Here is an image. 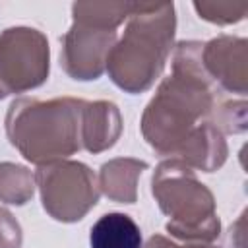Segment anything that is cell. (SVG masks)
<instances>
[{
  "label": "cell",
  "mask_w": 248,
  "mask_h": 248,
  "mask_svg": "<svg viewBox=\"0 0 248 248\" xmlns=\"http://www.w3.org/2000/svg\"><path fill=\"white\" fill-rule=\"evenodd\" d=\"M202 41H180L172 52V74L165 78L141 114V136L163 157H174L188 134L209 116L215 85L202 64Z\"/></svg>",
  "instance_id": "6da1fadb"
},
{
  "label": "cell",
  "mask_w": 248,
  "mask_h": 248,
  "mask_svg": "<svg viewBox=\"0 0 248 248\" xmlns=\"http://www.w3.org/2000/svg\"><path fill=\"white\" fill-rule=\"evenodd\" d=\"M174 4H140L128 17L122 37L107 58L110 81L124 93L138 95L153 87L174 46Z\"/></svg>",
  "instance_id": "7a4b0ae2"
},
{
  "label": "cell",
  "mask_w": 248,
  "mask_h": 248,
  "mask_svg": "<svg viewBox=\"0 0 248 248\" xmlns=\"http://www.w3.org/2000/svg\"><path fill=\"white\" fill-rule=\"evenodd\" d=\"M83 99L19 97L8 107L4 128L19 155L41 167L68 159L81 149Z\"/></svg>",
  "instance_id": "3957f363"
},
{
  "label": "cell",
  "mask_w": 248,
  "mask_h": 248,
  "mask_svg": "<svg viewBox=\"0 0 248 248\" xmlns=\"http://www.w3.org/2000/svg\"><path fill=\"white\" fill-rule=\"evenodd\" d=\"M151 194L169 217L167 232L182 242L211 244L221 234L211 190L196 170L176 157L161 161L151 176Z\"/></svg>",
  "instance_id": "277c9868"
},
{
  "label": "cell",
  "mask_w": 248,
  "mask_h": 248,
  "mask_svg": "<svg viewBox=\"0 0 248 248\" xmlns=\"http://www.w3.org/2000/svg\"><path fill=\"white\" fill-rule=\"evenodd\" d=\"M35 186L43 209L60 223L81 221L99 202L101 190L95 172L79 161H54L35 170Z\"/></svg>",
  "instance_id": "5b68a950"
},
{
  "label": "cell",
  "mask_w": 248,
  "mask_h": 248,
  "mask_svg": "<svg viewBox=\"0 0 248 248\" xmlns=\"http://www.w3.org/2000/svg\"><path fill=\"white\" fill-rule=\"evenodd\" d=\"M50 72V46L43 31L27 25L0 33V99L41 87Z\"/></svg>",
  "instance_id": "8992f818"
},
{
  "label": "cell",
  "mask_w": 248,
  "mask_h": 248,
  "mask_svg": "<svg viewBox=\"0 0 248 248\" xmlns=\"http://www.w3.org/2000/svg\"><path fill=\"white\" fill-rule=\"evenodd\" d=\"M60 66L76 81L99 79L107 70V58L116 43V29L74 19L60 39Z\"/></svg>",
  "instance_id": "52a82bcc"
},
{
  "label": "cell",
  "mask_w": 248,
  "mask_h": 248,
  "mask_svg": "<svg viewBox=\"0 0 248 248\" xmlns=\"http://www.w3.org/2000/svg\"><path fill=\"white\" fill-rule=\"evenodd\" d=\"M202 64L215 87L229 93H248V41L219 35L202 46Z\"/></svg>",
  "instance_id": "ba28073f"
},
{
  "label": "cell",
  "mask_w": 248,
  "mask_h": 248,
  "mask_svg": "<svg viewBox=\"0 0 248 248\" xmlns=\"http://www.w3.org/2000/svg\"><path fill=\"white\" fill-rule=\"evenodd\" d=\"M122 136V114L112 101H85L81 110V149L103 153Z\"/></svg>",
  "instance_id": "9c48e42d"
},
{
  "label": "cell",
  "mask_w": 248,
  "mask_h": 248,
  "mask_svg": "<svg viewBox=\"0 0 248 248\" xmlns=\"http://www.w3.org/2000/svg\"><path fill=\"white\" fill-rule=\"evenodd\" d=\"M227 140L211 122L198 124L174 153L176 159L202 172H213L221 169L227 161Z\"/></svg>",
  "instance_id": "30bf717a"
},
{
  "label": "cell",
  "mask_w": 248,
  "mask_h": 248,
  "mask_svg": "<svg viewBox=\"0 0 248 248\" xmlns=\"http://www.w3.org/2000/svg\"><path fill=\"white\" fill-rule=\"evenodd\" d=\"M147 170V163L134 157H116L101 165L99 170V190L110 202L116 203H136L138 200V180L141 172Z\"/></svg>",
  "instance_id": "8fae6325"
},
{
  "label": "cell",
  "mask_w": 248,
  "mask_h": 248,
  "mask_svg": "<svg viewBox=\"0 0 248 248\" xmlns=\"http://www.w3.org/2000/svg\"><path fill=\"white\" fill-rule=\"evenodd\" d=\"M91 248H141V231L126 213L101 215L89 232Z\"/></svg>",
  "instance_id": "7c38bea8"
},
{
  "label": "cell",
  "mask_w": 248,
  "mask_h": 248,
  "mask_svg": "<svg viewBox=\"0 0 248 248\" xmlns=\"http://www.w3.org/2000/svg\"><path fill=\"white\" fill-rule=\"evenodd\" d=\"M35 174L17 163H0V202L10 205H25L35 194Z\"/></svg>",
  "instance_id": "4fadbf2b"
},
{
  "label": "cell",
  "mask_w": 248,
  "mask_h": 248,
  "mask_svg": "<svg viewBox=\"0 0 248 248\" xmlns=\"http://www.w3.org/2000/svg\"><path fill=\"white\" fill-rule=\"evenodd\" d=\"M136 2H74L72 19L99 23L110 29H118L124 19L134 12Z\"/></svg>",
  "instance_id": "5bb4252c"
},
{
  "label": "cell",
  "mask_w": 248,
  "mask_h": 248,
  "mask_svg": "<svg viewBox=\"0 0 248 248\" xmlns=\"http://www.w3.org/2000/svg\"><path fill=\"white\" fill-rule=\"evenodd\" d=\"M209 116L213 118L211 124L225 136V134H242L246 132L248 126V116H246V101L244 99H231V101H221L215 103Z\"/></svg>",
  "instance_id": "9a60e30c"
},
{
  "label": "cell",
  "mask_w": 248,
  "mask_h": 248,
  "mask_svg": "<svg viewBox=\"0 0 248 248\" xmlns=\"http://www.w3.org/2000/svg\"><path fill=\"white\" fill-rule=\"evenodd\" d=\"M196 14L215 25H231V23H238L240 19H244V16L248 14V6L246 4H227V2H200L196 0L194 4Z\"/></svg>",
  "instance_id": "2e32d148"
},
{
  "label": "cell",
  "mask_w": 248,
  "mask_h": 248,
  "mask_svg": "<svg viewBox=\"0 0 248 248\" xmlns=\"http://www.w3.org/2000/svg\"><path fill=\"white\" fill-rule=\"evenodd\" d=\"M23 232L14 213L0 207V248H21Z\"/></svg>",
  "instance_id": "e0dca14e"
},
{
  "label": "cell",
  "mask_w": 248,
  "mask_h": 248,
  "mask_svg": "<svg viewBox=\"0 0 248 248\" xmlns=\"http://www.w3.org/2000/svg\"><path fill=\"white\" fill-rule=\"evenodd\" d=\"M221 248H246V211L229 227Z\"/></svg>",
  "instance_id": "ac0fdd59"
},
{
  "label": "cell",
  "mask_w": 248,
  "mask_h": 248,
  "mask_svg": "<svg viewBox=\"0 0 248 248\" xmlns=\"http://www.w3.org/2000/svg\"><path fill=\"white\" fill-rule=\"evenodd\" d=\"M174 240L163 236V234H153L145 240V244H141V248H174Z\"/></svg>",
  "instance_id": "d6986e66"
},
{
  "label": "cell",
  "mask_w": 248,
  "mask_h": 248,
  "mask_svg": "<svg viewBox=\"0 0 248 248\" xmlns=\"http://www.w3.org/2000/svg\"><path fill=\"white\" fill-rule=\"evenodd\" d=\"M174 248H221L215 244H205V242H186V244H174Z\"/></svg>",
  "instance_id": "ffe728a7"
}]
</instances>
